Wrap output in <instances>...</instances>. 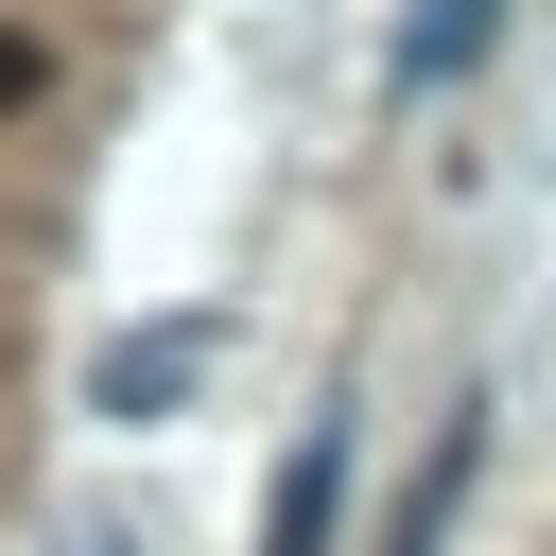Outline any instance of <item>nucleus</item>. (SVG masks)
<instances>
[{
  "instance_id": "1",
  "label": "nucleus",
  "mask_w": 556,
  "mask_h": 556,
  "mask_svg": "<svg viewBox=\"0 0 556 556\" xmlns=\"http://www.w3.org/2000/svg\"><path fill=\"white\" fill-rule=\"evenodd\" d=\"M208 348H226V313H139V330L87 365V417H174V400L208 382Z\"/></svg>"
},
{
  "instance_id": "2",
  "label": "nucleus",
  "mask_w": 556,
  "mask_h": 556,
  "mask_svg": "<svg viewBox=\"0 0 556 556\" xmlns=\"http://www.w3.org/2000/svg\"><path fill=\"white\" fill-rule=\"evenodd\" d=\"M330 504H348V400L278 452V504H261V556H330Z\"/></svg>"
},
{
  "instance_id": "3",
  "label": "nucleus",
  "mask_w": 556,
  "mask_h": 556,
  "mask_svg": "<svg viewBox=\"0 0 556 556\" xmlns=\"http://www.w3.org/2000/svg\"><path fill=\"white\" fill-rule=\"evenodd\" d=\"M469 469H486V400H452V434L417 452V486H400V521H382V556H434V539H452V504H469Z\"/></svg>"
},
{
  "instance_id": "4",
  "label": "nucleus",
  "mask_w": 556,
  "mask_h": 556,
  "mask_svg": "<svg viewBox=\"0 0 556 556\" xmlns=\"http://www.w3.org/2000/svg\"><path fill=\"white\" fill-rule=\"evenodd\" d=\"M486 35H504V0H417V17H400V87H452Z\"/></svg>"
},
{
  "instance_id": "5",
  "label": "nucleus",
  "mask_w": 556,
  "mask_h": 556,
  "mask_svg": "<svg viewBox=\"0 0 556 556\" xmlns=\"http://www.w3.org/2000/svg\"><path fill=\"white\" fill-rule=\"evenodd\" d=\"M35 87H52V52H35V35H0V104H35Z\"/></svg>"
}]
</instances>
